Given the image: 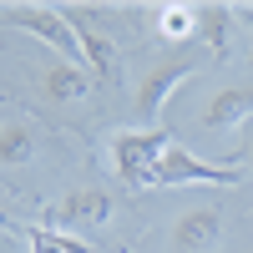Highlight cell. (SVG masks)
I'll return each mask as SVG.
<instances>
[{
  "mask_svg": "<svg viewBox=\"0 0 253 253\" xmlns=\"http://www.w3.org/2000/svg\"><path fill=\"white\" fill-rule=\"evenodd\" d=\"M233 182H243V172H238V162H228V167H218V162H198L187 147H167L162 152V162H157V187H233Z\"/></svg>",
  "mask_w": 253,
  "mask_h": 253,
  "instance_id": "3957f363",
  "label": "cell"
},
{
  "mask_svg": "<svg viewBox=\"0 0 253 253\" xmlns=\"http://www.w3.org/2000/svg\"><path fill=\"white\" fill-rule=\"evenodd\" d=\"M36 157V132H31V122H5L0 126V167H20V162H31Z\"/></svg>",
  "mask_w": 253,
  "mask_h": 253,
  "instance_id": "8fae6325",
  "label": "cell"
},
{
  "mask_svg": "<svg viewBox=\"0 0 253 253\" xmlns=\"http://www.w3.org/2000/svg\"><path fill=\"white\" fill-rule=\"evenodd\" d=\"M41 86H46L51 101H81L91 91V71L86 66H71V61H56V66L41 71Z\"/></svg>",
  "mask_w": 253,
  "mask_h": 253,
  "instance_id": "9c48e42d",
  "label": "cell"
},
{
  "mask_svg": "<svg viewBox=\"0 0 253 253\" xmlns=\"http://www.w3.org/2000/svg\"><path fill=\"white\" fill-rule=\"evenodd\" d=\"M26 243H31V253H96L86 238L61 233V228H26Z\"/></svg>",
  "mask_w": 253,
  "mask_h": 253,
  "instance_id": "7c38bea8",
  "label": "cell"
},
{
  "mask_svg": "<svg viewBox=\"0 0 253 253\" xmlns=\"http://www.w3.org/2000/svg\"><path fill=\"white\" fill-rule=\"evenodd\" d=\"M112 193L107 187H71V193H61L51 208H46V223L51 228H61V233H91V228H101L112 218Z\"/></svg>",
  "mask_w": 253,
  "mask_h": 253,
  "instance_id": "277c9868",
  "label": "cell"
},
{
  "mask_svg": "<svg viewBox=\"0 0 253 253\" xmlns=\"http://www.w3.org/2000/svg\"><path fill=\"white\" fill-rule=\"evenodd\" d=\"M243 117H253V86H228V91H218L213 101L203 107V126H233V122H243Z\"/></svg>",
  "mask_w": 253,
  "mask_h": 253,
  "instance_id": "30bf717a",
  "label": "cell"
},
{
  "mask_svg": "<svg viewBox=\"0 0 253 253\" xmlns=\"http://www.w3.org/2000/svg\"><path fill=\"white\" fill-rule=\"evenodd\" d=\"M0 20H5V26L31 31V36H41L61 61L86 66V51H81V41H76V26H71L66 5H36V0H26V5H0Z\"/></svg>",
  "mask_w": 253,
  "mask_h": 253,
  "instance_id": "7a4b0ae2",
  "label": "cell"
},
{
  "mask_svg": "<svg viewBox=\"0 0 253 253\" xmlns=\"http://www.w3.org/2000/svg\"><path fill=\"white\" fill-rule=\"evenodd\" d=\"M243 157H248V162H253V137H248V142H243Z\"/></svg>",
  "mask_w": 253,
  "mask_h": 253,
  "instance_id": "2e32d148",
  "label": "cell"
},
{
  "mask_svg": "<svg viewBox=\"0 0 253 253\" xmlns=\"http://www.w3.org/2000/svg\"><path fill=\"white\" fill-rule=\"evenodd\" d=\"M187 76H193V61H162L157 71L142 76V86H137V117H142V126H157L162 122L167 96H172Z\"/></svg>",
  "mask_w": 253,
  "mask_h": 253,
  "instance_id": "5b68a950",
  "label": "cell"
},
{
  "mask_svg": "<svg viewBox=\"0 0 253 253\" xmlns=\"http://www.w3.org/2000/svg\"><path fill=\"white\" fill-rule=\"evenodd\" d=\"M66 15H71V26H76L81 51H86V71H91V76H112V71H117V46L91 26L96 10H91V5H66Z\"/></svg>",
  "mask_w": 253,
  "mask_h": 253,
  "instance_id": "ba28073f",
  "label": "cell"
},
{
  "mask_svg": "<svg viewBox=\"0 0 253 253\" xmlns=\"http://www.w3.org/2000/svg\"><path fill=\"white\" fill-rule=\"evenodd\" d=\"M223 213L218 208H193V213H182L172 223V248L177 253H208V248H218L223 243Z\"/></svg>",
  "mask_w": 253,
  "mask_h": 253,
  "instance_id": "8992f818",
  "label": "cell"
},
{
  "mask_svg": "<svg viewBox=\"0 0 253 253\" xmlns=\"http://www.w3.org/2000/svg\"><path fill=\"white\" fill-rule=\"evenodd\" d=\"M193 20H198V36L213 56H233V31L243 26L238 20V5H223V0H203L193 5Z\"/></svg>",
  "mask_w": 253,
  "mask_h": 253,
  "instance_id": "52a82bcc",
  "label": "cell"
},
{
  "mask_svg": "<svg viewBox=\"0 0 253 253\" xmlns=\"http://www.w3.org/2000/svg\"><path fill=\"white\" fill-rule=\"evenodd\" d=\"M0 233H10V238H26V228H20V223H10V213L0 208Z\"/></svg>",
  "mask_w": 253,
  "mask_h": 253,
  "instance_id": "5bb4252c",
  "label": "cell"
},
{
  "mask_svg": "<svg viewBox=\"0 0 253 253\" xmlns=\"http://www.w3.org/2000/svg\"><path fill=\"white\" fill-rule=\"evenodd\" d=\"M238 15H243V26L253 31V5H238ZM248 61H253V51H248Z\"/></svg>",
  "mask_w": 253,
  "mask_h": 253,
  "instance_id": "9a60e30c",
  "label": "cell"
},
{
  "mask_svg": "<svg viewBox=\"0 0 253 253\" xmlns=\"http://www.w3.org/2000/svg\"><path fill=\"white\" fill-rule=\"evenodd\" d=\"M157 31H162V41H182V36H193V31H198L193 5H162V10H157Z\"/></svg>",
  "mask_w": 253,
  "mask_h": 253,
  "instance_id": "4fadbf2b",
  "label": "cell"
},
{
  "mask_svg": "<svg viewBox=\"0 0 253 253\" xmlns=\"http://www.w3.org/2000/svg\"><path fill=\"white\" fill-rule=\"evenodd\" d=\"M172 147L167 126H122L112 137V167L126 187H157V162Z\"/></svg>",
  "mask_w": 253,
  "mask_h": 253,
  "instance_id": "6da1fadb",
  "label": "cell"
}]
</instances>
